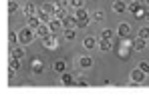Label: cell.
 Here are the masks:
<instances>
[{
    "mask_svg": "<svg viewBox=\"0 0 149 112\" xmlns=\"http://www.w3.org/2000/svg\"><path fill=\"white\" fill-rule=\"evenodd\" d=\"M93 18H95V20H103V12H95Z\"/></svg>",
    "mask_w": 149,
    "mask_h": 112,
    "instance_id": "e575fe53",
    "label": "cell"
},
{
    "mask_svg": "<svg viewBox=\"0 0 149 112\" xmlns=\"http://www.w3.org/2000/svg\"><path fill=\"white\" fill-rule=\"evenodd\" d=\"M127 10H129V12L135 16V14H139V12H141V4H139L137 0H133L131 4H127Z\"/></svg>",
    "mask_w": 149,
    "mask_h": 112,
    "instance_id": "ba28073f",
    "label": "cell"
},
{
    "mask_svg": "<svg viewBox=\"0 0 149 112\" xmlns=\"http://www.w3.org/2000/svg\"><path fill=\"white\" fill-rule=\"evenodd\" d=\"M42 10L49 12V14H52V12L56 10V6H54V4H42Z\"/></svg>",
    "mask_w": 149,
    "mask_h": 112,
    "instance_id": "83f0119b",
    "label": "cell"
},
{
    "mask_svg": "<svg viewBox=\"0 0 149 112\" xmlns=\"http://www.w3.org/2000/svg\"><path fill=\"white\" fill-rule=\"evenodd\" d=\"M61 82L65 84V86H77V80H74V76L71 74V72H63V76H61Z\"/></svg>",
    "mask_w": 149,
    "mask_h": 112,
    "instance_id": "277c9868",
    "label": "cell"
},
{
    "mask_svg": "<svg viewBox=\"0 0 149 112\" xmlns=\"http://www.w3.org/2000/svg\"><path fill=\"white\" fill-rule=\"evenodd\" d=\"M34 34H36V38H40V40H47V38H49L52 32H50V28H49V26L40 24V26H38V28L34 30Z\"/></svg>",
    "mask_w": 149,
    "mask_h": 112,
    "instance_id": "7a4b0ae2",
    "label": "cell"
},
{
    "mask_svg": "<svg viewBox=\"0 0 149 112\" xmlns=\"http://www.w3.org/2000/svg\"><path fill=\"white\" fill-rule=\"evenodd\" d=\"M36 14H38L36 6H34L32 2H28V4L24 6V16H26V18H30V16H36Z\"/></svg>",
    "mask_w": 149,
    "mask_h": 112,
    "instance_id": "8992f818",
    "label": "cell"
},
{
    "mask_svg": "<svg viewBox=\"0 0 149 112\" xmlns=\"http://www.w3.org/2000/svg\"><path fill=\"white\" fill-rule=\"evenodd\" d=\"M77 86H89V80L87 78H79L77 80Z\"/></svg>",
    "mask_w": 149,
    "mask_h": 112,
    "instance_id": "4dcf8cb0",
    "label": "cell"
},
{
    "mask_svg": "<svg viewBox=\"0 0 149 112\" xmlns=\"http://www.w3.org/2000/svg\"><path fill=\"white\" fill-rule=\"evenodd\" d=\"M77 24H79V18H77V16H67V18L63 20V26H65V28H74Z\"/></svg>",
    "mask_w": 149,
    "mask_h": 112,
    "instance_id": "52a82bcc",
    "label": "cell"
},
{
    "mask_svg": "<svg viewBox=\"0 0 149 112\" xmlns=\"http://www.w3.org/2000/svg\"><path fill=\"white\" fill-rule=\"evenodd\" d=\"M145 18H147V20H149V10H147V12H145Z\"/></svg>",
    "mask_w": 149,
    "mask_h": 112,
    "instance_id": "d590c367",
    "label": "cell"
},
{
    "mask_svg": "<svg viewBox=\"0 0 149 112\" xmlns=\"http://www.w3.org/2000/svg\"><path fill=\"white\" fill-rule=\"evenodd\" d=\"M117 34H119V36H123V38H127V36L131 34V26H129V24H119Z\"/></svg>",
    "mask_w": 149,
    "mask_h": 112,
    "instance_id": "9c48e42d",
    "label": "cell"
},
{
    "mask_svg": "<svg viewBox=\"0 0 149 112\" xmlns=\"http://www.w3.org/2000/svg\"><path fill=\"white\" fill-rule=\"evenodd\" d=\"M61 26H63V20H58V18H52V20L49 22V28H50V32H54V34H56V30H58Z\"/></svg>",
    "mask_w": 149,
    "mask_h": 112,
    "instance_id": "7c38bea8",
    "label": "cell"
},
{
    "mask_svg": "<svg viewBox=\"0 0 149 112\" xmlns=\"http://www.w3.org/2000/svg\"><path fill=\"white\" fill-rule=\"evenodd\" d=\"M145 74H147V72H143L141 68L137 66V68H135V70H131V80L139 84V82H143V80H145Z\"/></svg>",
    "mask_w": 149,
    "mask_h": 112,
    "instance_id": "3957f363",
    "label": "cell"
},
{
    "mask_svg": "<svg viewBox=\"0 0 149 112\" xmlns=\"http://www.w3.org/2000/svg\"><path fill=\"white\" fill-rule=\"evenodd\" d=\"M147 2H149V0H147Z\"/></svg>",
    "mask_w": 149,
    "mask_h": 112,
    "instance_id": "8d00e7d4",
    "label": "cell"
},
{
    "mask_svg": "<svg viewBox=\"0 0 149 112\" xmlns=\"http://www.w3.org/2000/svg\"><path fill=\"white\" fill-rule=\"evenodd\" d=\"M36 34H34V30L30 28V26H26V28H22L20 32H18V42L22 46H26V44H30L32 42V38H34Z\"/></svg>",
    "mask_w": 149,
    "mask_h": 112,
    "instance_id": "6da1fadb",
    "label": "cell"
},
{
    "mask_svg": "<svg viewBox=\"0 0 149 112\" xmlns=\"http://www.w3.org/2000/svg\"><path fill=\"white\" fill-rule=\"evenodd\" d=\"M83 46H85V48H89V50H91V48H95V46H97V38H93V36H87V38L83 40Z\"/></svg>",
    "mask_w": 149,
    "mask_h": 112,
    "instance_id": "9a60e30c",
    "label": "cell"
},
{
    "mask_svg": "<svg viewBox=\"0 0 149 112\" xmlns=\"http://www.w3.org/2000/svg\"><path fill=\"white\" fill-rule=\"evenodd\" d=\"M8 42H10V44H16V42H18V32H12V30H10V32H8Z\"/></svg>",
    "mask_w": 149,
    "mask_h": 112,
    "instance_id": "d4e9b609",
    "label": "cell"
},
{
    "mask_svg": "<svg viewBox=\"0 0 149 112\" xmlns=\"http://www.w3.org/2000/svg\"><path fill=\"white\" fill-rule=\"evenodd\" d=\"M74 16H77L79 20H89V14H87L85 8H74Z\"/></svg>",
    "mask_w": 149,
    "mask_h": 112,
    "instance_id": "5bb4252c",
    "label": "cell"
},
{
    "mask_svg": "<svg viewBox=\"0 0 149 112\" xmlns=\"http://www.w3.org/2000/svg\"><path fill=\"white\" fill-rule=\"evenodd\" d=\"M139 68H141L143 72H147V74H149V62H141V64H139Z\"/></svg>",
    "mask_w": 149,
    "mask_h": 112,
    "instance_id": "1f68e13d",
    "label": "cell"
},
{
    "mask_svg": "<svg viewBox=\"0 0 149 112\" xmlns=\"http://www.w3.org/2000/svg\"><path fill=\"white\" fill-rule=\"evenodd\" d=\"M145 46H147V40H145V38H141V36L133 42V48H137V50H143Z\"/></svg>",
    "mask_w": 149,
    "mask_h": 112,
    "instance_id": "ffe728a7",
    "label": "cell"
},
{
    "mask_svg": "<svg viewBox=\"0 0 149 112\" xmlns=\"http://www.w3.org/2000/svg\"><path fill=\"white\" fill-rule=\"evenodd\" d=\"M54 6H56V8H69V6H71V0H56Z\"/></svg>",
    "mask_w": 149,
    "mask_h": 112,
    "instance_id": "484cf974",
    "label": "cell"
},
{
    "mask_svg": "<svg viewBox=\"0 0 149 112\" xmlns=\"http://www.w3.org/2000/svg\"><path fill=\"white\" fill-rule=\"evenodd\" d=\"M14 74H16V70L8 66V72H6V76H8V78H14Z\"/></svg>",
    "mask_w": 149,
    "mask_h": 112,
    "instance_id": "836d02e7",
    "label": "cell"
},
{
    "mask_svg": "<svg viewBox=\"0 0 149 112\" xmlns=\"http://www.w3.org/2000/svg\"><path fill=\"white\" fill-rule=\"evenodd\" d=\"M139 36L145 38V40H149V28H141V30H139Z\"/></svg>",
    "mask_w": 149,
    "mask_h": 112,
    "instance_id": "f546056e",
    "label": "cell"
},
{
    "mask_svg": "<svg viewBox=\"0 0 149 112\" xmlns=\"http://www.w3.org/2000/svg\"><path fill=\"white\" fill-rule=\"evenodd\" d=\"M65 38L67 40H74V28H67L65 30Z\"/></svg>",
    "mask_w": 149,
    "mask_h": 112,
    "instance_id": "4316f807",
    "label": "cell"
},
{
    "mask_svg": "<svg viewBox=\"0 0 149 112\" xmlns=\"http://www.w3.org/2000/svg\"><path fill=\"white\" fill-rule=\"evenodd\" d=\"M36 16L40 18V22H50V20H52V14H49V12H45L42 8L38 10V14H36Z\"/></svg>",
    "mask_w": 149,
    "mask_h": 112,
    "instance_id": "e0dca14e",
    "label": "cell"
},
{
    "mask_svg": "<svg viewBox=\"0 0 149 112\" xmlns=\"http://www.w3.org/2000/svg\"><path fill=\"white\" fill-rule=\"evenodd\" d=\"M8 66L14 68V70H18V68H20V60H18V58H12V56H10V60H8Z\"/></svg>",
    "mask_w": 149,
    "mask_h": 112,
    "instance_id": "603a6c76",
    "label": "cell"
},
{
    "mask_svg": "<svg viewBox=\"0 0 149 112\" xmlns=\"http://www.w3.org/2000/svg\"><path fill=\"white\" fill-rule=\"evenodd\" d=\"M89 26V20H79V24H77V28H87Z\"/></svg>",
    "mask_w": 149,
    "mask_h": 112,
    "instance_id": "d6a6232c",
    "label": "cell"
},
{
    "mask_svg": "<svg viewBox=\"0 0 149 112\" xmlns=\"http://www.w3.org/2000/svg\"><path fill=\"white\" fill-rule=\"evenodd\" d=\"M99 48L103 50V52H109V50L113 48V42H111V40H105V38H101V40H99Z\"/></svg>",
    "mask_w": 149,
    "mask_h": 112,
    "instance_id": "4fadbf2b",
    "label": "cell"
},
{
    "mask_svg": "<svg viewBox=\"0 0 149 112\" xmlns=\"http://www.w3.org/2000/svg\"><path fill=\"white\" fill-rule=\"evenodd\" d=\"M10 56H12V58H18V60H22V58L26 56L24 46H16V48H12V50H10Z\"/></svg>",
    "mask_w": 149,
    "mask_h": 112,
    "instance_id": "5b68a950",
    "label": "cell"
},
{
    "mask_svg": "<svg viewBox=\"0 0 149 112\" xmlns=\"http://www.w3.org/2000/svg\"><path fill=\"white\" fill-rule=\"evenodd\" d=\"M101 38H105V40H113V30H109V28L101 30Z\"/></svg>",
    "mask_w": 149,
    "mask_h": 112,
    "instance_id": "7402d4cb",
    "label": "cell"
},
{
    "mask_svg": "<svg viewBox=\"0 0 149 112\" xmlns=\"http://www.w3.org/2000/svg\"><path fill=\"white\" fill-rule=\"evenodd\" d=\"M42 70H45V64H42V62H38V60H36V62L32 64V72H34V74H40Z\"/></svg>",
    "mask_w": 149,
    "mask_h": 112,
    "instance_id": "44dd1931",
    "label": "cell"
},
{
    "mask_svg": "<svg viewBox=\"0 0 149 112\" xmlns=\"http://www.w3.org/2000/svg\"><path fill=\"white\" fill-rule=\"evenodd\" d=\"M113 10H115L117 14H123L125 10H127V4H123V2L119 0V2H115V4H113Z\"/></svg>",
    "mask_w": 149,
    "mask_h": 112,
    "instance_id": "ac0fdd59",
    "label": "cell"
},
{
    "mask_svg": "<svg viewBox=\"0 0 149 112\" xmlns=\"http://www.w3.org/2000/svg\"><path fill=\"white\" fill-rule=\"evenodd\" d=\"M52 70H54V72H61V74H63V72L67 70V64H65V60H56V62L52 64Z\"/></svg>",
    "mask_w": 149,
    "mask_h": 112,
    "instance_id": "2e32d148",
    "label": "cell"
},
{
    "mask_svg": "<svg viewBox=\"0 0 149 112\" xmlns=\"http://www.w3.org/2000/svg\"><path fill=\"white\" fill-rule=\"evenodd\" d=\"M79 64H81V68H91L93 66V58L91 56H81L79 58Z\"/></svg>",
    "mask_w": 149,
    "mask_h": 112,
    "instance_id": "30bf717a",
    "label": "cell"
},
{
    "mask_svg": "<svg viewBox=\"0 0 149 112\" xmlns=\"http://www.w3.org/2000/svg\"><path fill=\"white\" fill-rule=\"evenodd\" d=\"M85 0H71V8H83Z\"/></svg>",
    "mask_w": 149,
    "mask_h": 112,
    "instance_id": "f1b7e54d",
    "label": "cell"
},
{
    "mask_svg": "<svg viewBox=\"0 0 149 112\" xmlns=\"http://www.w3.org/2000/svg\"><path fill=\"white\" fill-rule=\"evenodd\" d=\"M69 14H67V8H56L54 12H52V18H58V20H65Z\"/></svg>",
    "mask_w": 149,
    "mask_h": 112,
    "instance_id": "8fae6325",
    "label": "cell"
},
{
    "mask_svg": "<svg viewBox=\"0 0 149 112\" xmlns=\"http://www.w3.org/2000/svg\"><path fill=\"white\" fill-rule=\"evenodd\" d=\"M28 26H30L32 30H36V28L40 26V18H38V16H30V18H28Z\"/></svg>",
    "mask_w": 149,
    "mask_h": 112,
    "instance_id": "d6986e66",
    "label": "cell"
},
{
    "mask_svg": "<svg viewBox=\"0 0 149 112\" xmlns=\"http://www.w3.org/2000/svg\"><path fill=\"white\" fill-rule=\"evenodd\" d=\"M6 10H8V14H14V12L18 10L16 2H14V0H8V8H6Z\"/></svg>",
    "mask_w": 149,
    "mask_h": 112,
    "instance_id": "cb8c5ba5",
    "label": "cell"
}]
</instances>
